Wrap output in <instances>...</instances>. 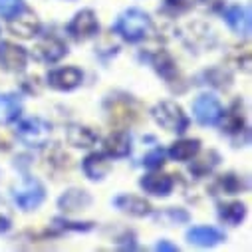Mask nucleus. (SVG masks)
Wrapping results in <instances>:
<instances>
[{
    "label": "nucleus",
    "instance_id": "nucleus-23",
    "mask_svg": "<svg viewBox=\"0 0 252 252\" xmlns=\"http://www.w3.org/2000/svg\"><path fill=\"white\" fill-rule=\"evenodd\" d=\"M246 215V209L242 203H228V205H222L220 207V219H224L226 222L230 224H238Z\"/></svg>",
    "mask_w": 252,
    "mask_h": 252
},
{
    "label": "nucleus",
    "instance_id": "nucleus-29",
    "mask_svg": "<svg viewBox=\"0 0 252 252\" xmlns=\"http://www.w3.org/2000/svg\"><path fill=\"white\" fill-rule=\"evenodd\" d=\"M159 217H167L171 222H179V220L187 222V220H189V215H187L185 211H177V209H169L167 213H163V215H159Z\"/></svg>",
    "mask_w": 252,
    "mask_h": 252
},
{
    "label": "nucleus",
    "instance_id": "nucleus-11",
    "mask_svg": "<svg viewBox=\"0 0 252 252\" xmlns=\"http://www.w3.org/2000/svg\"><path fill=\"white\" fill-rule=\"evenodd\" d=\"M92 205V197L82 189H70L58 199V207L66 213H80Z\"/></svg>",
    "mask_w": 252,
    "mask_h": 252
},
{
    "label": "nucleus",
    "instance_id": "nucleus-15",
    "mask_svg": "<svg viewBox=\"0 0 252 252\" xmlns=\"http://www.w3.org/2000/svg\"><path fill=\"white\" fill-rule=\"evenodd\" d=\"M147 193L155 195V197H167L171 191H173V187H175V181L171 175H147L141 179L139 183Z\"/></svg>",
    "mask_w": 252,
    "mask_h": 252
},
{
    "label": "nucleus",
    "instance_id": "nucleus-16",
    "mask_svg": "<svg viewBox=\"0 0 252 252\" xmlns=\"http://www.w3.org/2000/svg\"><path fill=\"white\" fill-rule=\"evenodd\" d=\"M113 205L117 209H121L123 213H129L133 217H145V215L151 213V205L145 199L135 197V195H119L113 201Z\"/></svg>",
    "mask_w": 252,
    "mask_h": 252
},
{
    "label": "nucleus",
    "instance_id": "nucleus-24",
    "mask_svg": "<svg viewBox=\"0 0 252 252\" xmlns=\"http://www.w3.org/2000/svg\"><path fill=\"white\" fill-rule=\"evenodd\" d=\"M24 2L22 0H0V16L4 18H14L16 14H20L24 10Z\"/></svg>",
    "mask_w": 252,
    "mask_h": 252
},
{
    "label": "nucleus",
    "instance_id": "nucleus-10",
    "mask_svg": "<svg viewBox=\"0 0 252 252\" xmlns=\"http://www.w3.org/2000/svg\"><path fill=\"white\" fill-rule=\"evenodd\" d=\"M8 28H10V32H12L14 36H20V38H32V36L38 34L40 24H38L36 16L24 8L20 14H16L14 18H10Z\"/></svg>",
    "mask_w": 252,
    "mask_h": 252
},
{
    "label": "nucleus",
    "instance_id": "nucleus-5",
    "mask_svg": "<svg viewBox=\"0 0 252 252\" xmlns=\"http://www.w3.org/2000/svg\"><path fill=\"white\" fill-rule=\"evenodd\" d=\"M193 113H195V119L201 125H217L224 117V109H222L220 101L215 95H209V94H203L195 99Z\"/></svg>",
    "mask_w": 252,
    "mask_h": 252
},
{
    "label": "nucleus",
    "instance_id": "nucleus-12",
    "mask_svg": "<svg viewBox=\"0 0 252 252\" xmlns=\"http://www.w3.org/2000/svg\"><path fill=\"white\" fill-rule=\"evenodd\" d=\"M34 54L40 60H44V62H58V60H62V58L68 54V48H66V44L62 42V40L50 36V38H44L42 42L36 44Z\"/></svg>",
    "mask_w": 252,
    "mask_h": 252
},
{
    "label": "nucleus",
    "instance_id": "nucleus-32",
    "mask_svg": "<svg viewBox=\"0 0 252 252\" xmlns=\"http://www.w3.org/2000/svg\"><path fill=\"white\" fill-rule=\"evenodd\" d=\"M8 228H10V220H8L6 217H0V234L6 232Z\"/></svg>",
    "mask_w": 252,
    "mask_h": 252
},
{
    "label": "nucleus",
    "instance_id": "nucleus-21",
    "mask_svg": "<svg viewBox=\"0 0 252 252\" xmlns=\"http://www.w3.org/2000/svg\"><path fill=\"white\" fill-rule=\"evenodd\" d=\"M151 62H153V68L157 70V74H161L165 80H171V78L177 74L175 62H173V58H171L167 52H157Z\"/></svg>",
    "mask_w": 252,
    "mask_h": 252
},
{
    "label": "nucleus",
    "instance_id": "nucleus-31",
    "mask_svg": "<svg viewBox=\"0 0 252 252\" xmlns=\"http://www.w3.org/2000/svg\"><path fill=\"white\" fill-rule=\"evenodd\" d=\"M165 4L173 10H185L189 6V0H165Z\"/></svg>",
    "mask_w": 252,
    "mask_h": 252
},
{
    "label": "nucleus",
    "instance_id": "nucleus-26",
    "mask_svg": "<svg viewBox=\"0 0 252 252\" xmlns=\"http://www.w3.org/2000/svg\"><path fill=\"white\" fill-rule=\"evenodd\" d=\"M163 161H165V151H163L161 147H157V149H153L151 153L145 155L143 165H145L147 169H157V167L163 165Z\"/></svg>",
    "mask_w": 252,
    "mask_h": 252
},
{
    "label": "nucleus",
    "instance_id": "nucleus-8",
    "mask_svg": "<svg viewBox=\"0 0 252 252\" xmlns=\"http://www.w3.org/2000/svg\"><path fill=\"white\" fill-rule=\"evenodd\" d=\"M82 80H84V74L78 68H60V70H54L48 74V84L60 92H70V90L78 88L82 84Z\"/></svg>",
    "mask_w": 252,
    "mask_h": 252
},
{
    "label": "nucleus",
    "instance_id": "nucleus-9",
    "mask_svg": "<svg viewBox=\"0 0 252 252\" xmlns=\"http://www.w3.org/2000/svg\"><path fill=\"white\" fill-rule=\"evenodd\" d=\"M224 232L215 228V226H193L191 230H187V240L191 244L209 248V246H217L220 242H224Z\"/></svg>",
    "mask_w": 252,
    "mask_h": 252
},
{
    "label": "nucleus",
    "instance_id": "nucleus-3",
    "mask_svg": "<svg viewBox=\"0 0 252 252\" xmlns=\"http://www.w3.org/2000/svg\"><path fill=\"white\" fill-rule=\"evenodd\" d=\"M153 119L161 125L163 129L167 131H177V133H183L187 127H189V117L185 115L183 107L175 101H159L153 111H151Z\"/></svg>",
    "mask_w": 252,
    "mask_h": 252
},
{
    "label": "nucleus",
    "instance_id": "nucleus-30",
    "mask_svg": "<svg viewBox=\"0 0 252 252\" xmlns=\"http://www.w3.org/2000/svg\"><path fill=\"white\" fill-rule=\"evenodd\" d=\"M155 250H163V252H179V246L177 244H171L169 240H161L155 244Z\"/></svg>",
    "mask_w": 252,
    "mask_h": 252
},
{
    "label": "nucleus",
    "instance_id": "nucleus-27",
    "mask_svg": "<svg viewBox=\"0 0 252 252\" xmlns=\"http://www.w3.org/2000/svg\"><path fill=\"white\" fill-rule=\"evenodd\" d=\"M220 185L224 189V193H228V195H234V193H238L240 189H242V183H240V179L236 175H226L220 181Z\"/></svg>",
    "mask_w": 252,
    "mask_h": 252
},
{
    "label": "nucleus",
    "instance_id": "nucleus-22",
    "mask_svg": "<svg viewBox=\"0 0 252 252\" xmlns=\"http://www.w3.org/2000/svg\"><path fill=\"white\" fill-rule=\"evenodd\" d=\"M242 127H244L242 103H240V101H234L232 107H230L228 113H226V131L236 133V131H242Z\"/></svg>",
    "mask_w": 252,
    "mask_h": 252
},
{
    "label": "nucleus",
    "instance_id": "nucleus-20",
    "mask_svg": "<svg viewBox=\"0 0 252 252\" xmlns=\"http://www.w3.org/2000/svg\"><path fill=\"white\" fill-rule=\"evenodd\" d=\"M68 141L74 147H92L97 141V133L92 131L90 127H82V125H72L68 129Z\"/></svg>",
    "mask_w": 252,
    "mask_h": 252
},
{
    "label": "nucleus",
    "instance_id": "nucleus-13",
    "mask_svg": "<svg viewBox=\"0 0 252 252\" xmlns=\"http://www.w3.org/2000/svg\"><path fill=\"white\" fill-rule=\"evenodd\" d=\"M224 20L230 26L232 32L240 34V36H248L250 34V10L244 6H230L224 10Z\"/></svg>",
    "mask_w": 252,
    "mask_h": 252
},
{
    "label": "nucleus",
    "instance_id": "nucleus-28",
    "mask_svg": "<svg viewBox=\"0 0 252 252\" xmlns=\"http://www.w3.org/2000/svg\"><path fill=\"white\" fill-rule=\"evenodd\" d=\"M54 222L62 228H66V230H78V232L92 228V222H70V220H64V219H56Z\"/></svg>",
    "mask_w": 252,
    "mask_h": 252
},
{
    "label": "nucleus",
    "instance_id": "nucleus-2",
    "mask_svg": "<svg viewBox=\"0 0 252 252\" xmlns=\"http://www.w3.org/2000/svg\"><path fill=\"white\" fill-rule=\"evenodd\" d=\"M50 135H52V125L42 117H28L20 121L16 127V137L26 147H34V149L44 147L50 141Z\"/></svg>",
    "mask_w": 252,
    "mask_h": 252
},
{
    "label": "nucleus",
    "instance_id": "nucleus-17",
    "mask_svg": "<svg viewBox=\"0 0 252 252\" xmlns=\"http://www.w3.org/2000/svg\"><path fill=\"white\" fill-rule=\"evenodd\" d=\"M111 171V163L107 161L105 155L101 153H92L84 159V173L92 179V181H99L103 179L107 173Z\"/></svg>",
    "mask_w": 252,
    "mask_h": 252
},
{
    "label": "nucleus",
    "instance_id": "nucleus-19",
    "mask_svg": "<svg viewBox=\"0 0 252 252\" xmlns=\"http://www.w3.org/2000/svg\"><path fill=\"white\" fill-rule=\"evenodd\" d=\"M199 149H201V141L199 139H181V141L171 145L169 155L175 161H189V159H193L199 153Z\"/></svg>",
    "mask_w": 252,
    "mask_h": 252
},
{
    "label": "nucleus",
    "instance_id": "nucleus-18",
    "mask_svg": "<svg viewBox=\"0 0 252 252\" xmlns=\"http://www.w3.org/2000/svg\"><path fill=\"white\" fill-rule=\"evenodd\" d=\"M22 111V101L16 94H0V125L12 123Z\"/></svg>",
    "mask_w": 252,
    "mask_h": 252
},
{
    "label": "nucleus",
    "instance_id": "nucleus-4",
    "mask_svg": "<svg viewBox=\"0 0 252 252\" xmlns=\"http://www.w3.org/2000/svg\"><path fill=\"white\" fill-rule=\"evenodd\" d=\"M46 191L38 179L34 177H24L18 187L12 189V199L22 211H34L44 203Z\"/></svg>",
    "mask_w": 252,
    "mask_h": 252
},
{
    "label": "nucleus",
    "instance_id": "nucleus-14",
    "mask_svg": "<svg viewBox=\"0 0 252 252\" xmlns=\"http://www.w3.org/2000/svg\"><path fill=\"white\" fill-rule=\"evenodd\" d=\"M103 149L109 157H125L131 151V137L127 131H113L111 135H107V139L103 141Z\"/></svg>",
    "mask_w": 252,
    "mask_h": 252
},
{
    "label": "nucleus",
    "instance_id": "nucleus-1",
    "mask_svg": "<svg viewBox=\"0 0 252 252\" xmlns=\"http://www.w3.org/2000/svg\"><path fill=\"white\" fill-rule=\"evenodd\" d=\"M151 28V18L147 12L139 8H129L117 16L113 30L125 40V42H139L147 36Z\"/></svg>",
    "mask_w": 252,
    "mask_h": 252
},
{
    "label": "nucleus",
    "instance_id": "nucleus-6",
    "mask_svg": "<svg viewBox=\"0 0 252 252\" xmlns=\"http://www.w3.org/2000/svg\"><path fill=\"white\" fill-rule=\"evenodd\" d=\"M99 30V24H97V16L94 10L86 8V10H80L72 22L68 24V32L72 34L74 40L78 42H84V40H90L92 36H95Z\"/></svg>",
    "mask_w": 252,
    "mask_h": 252
},
{
    "label": "nucleus",
    "instance_id": "nucleus-25",
    "mask_svg": "<svg viewBox=\"0 0 252 252\" xmlns=\"http://www.w3.org/2000/svg\"><path fill=\"white\" fill-rule=\"evenodd\" d=\"M131 115H133V111H131V107H127V101H117L111 109V119L117 123L119 121H131Z\"/></svg>",
    "mask_w": 252,
    "mask_h": 252
},
{
    "label": "nucleus",
    "instance_id": "nucleus-7",
    "mask_svg": "<svg viewBox=\"0 0 252 252\" xmlns=\"http://www.w3.org/2000/svg\"><path fill=\"white\" fill-rule=\"evenodd\" d=\"M28 54L22 46L12 42H0V68L6 72H22L26 68Z\"/></svg>",
    "mask_w": 252,
    "mask_h": 252
}]
</instances>
